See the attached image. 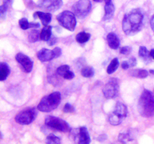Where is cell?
I'll list each match as a JSON object with an SVG mask.
<instances>
[{"label":"cell","mask_w":154,"mask_h":144,"mask_svg":"<svg viewBox=\"0 0 154 144\" xmlns=\"http://www.w3.org/2000/svg\"><path fill=\"white\" fill-rule=\"evenodd\" d=\"M150 26H151L152 30H153L154 32V14L152 16L151 19H150Z\"/></svg>","instance_id":"38"},{"label":"cell","mask_w":154,"mask_h":144,"mask_svg":"<svg viewBox=\"0 0 154 144\" xmlns=\"http://www.w3.org/2000/svg\"><path fill=\"white\" fill-rule=\"evenodd\" d=\"M107 41L109 47L112 50H117L120 46V40L117 34L114 32H110L107 35Z\"/></svg>","instance_id":"16"},{"label":"cell","mask_w":154,"mask_h":144,"mask_svg":"<svg viewBox=\"0 0 154 144\" xmlns=\"http://www.w3.org/2000/svg\"><path fill=\"white\" fill-rule=\"evenodd\" d=\"M12 0H3L2 4L0 7V15H1L2 18H4L6 14V11H7L8 8L9 6L11 4Z\"/></svg>","instance_id":"22"},{"label":"cell","mask_w":154,"mask_h":144,"mask_svg":"<svg viewBox=\"0 0 154 144\" xmlns=\"http://www.w3.org/2000/svg\"><path fill=\"white\" fill-rule=\"evenodd\" d=\"M129 74L133 77L140 78V79H144L148 76V71L144 69H135L129 71Z\"/></svg>","instance_id":"18"},{"label":"cell","mask_w":154,"mask_h":144,"mask_svg":"<svg viewBox=\"0 0 154 144\" xmlns=\"http://www.w3.org/2000/svg\"><path fill=\"white\" fill-rule=\"evenodd\" d=\"M138 112L145 118L154 116V95L149 90L144 89L141 93L138 100Z\"/></svg>","instance_id":"2"},{"label":"cell","mask_w":154,"mask_h":144,"mask_svg":"<svg viewBox=\"0 0 154 144\" xmlns=\"http://www.w3.org/2000/svg\"><path fill=\"white\" fill-rule=\"evenodd\" d=\"M45 123L48 128L59 130V131L66 133V132H69L72 130L69 124L66 121L55 116H47L46 118H45Z\"/></svg>","instance_id":"6"},{"label":"cell","mask_w":154,"mask_h":144,"mask_svg":"<svg viewBox=\"0 0 154 144\" xmlns=\"http://www.w3.org/2000/svg\"><path fill=\"white\" fill-rule=\"evenodd\" d=\"M63 111L65 112H70V113H72V112H75V109H74L73 106H72L69 103H67L65 104L64 108H63Z\"/></svg>","instance_id":"31"},{"label":"cell","mask_w":154,"mask_h":144,"mask_svg":"<svg viewBox=\"0 0 154 144\" xmlns=\"http://www.w3.org/2000/svg\"><path fill=\"white\" fill-rule=\"evenodd\" d=\"M10 74V68L8 65L5 62L0 64V80L4 81Z\"/></svg>","instance_id":"19"},{"label":"cell","mask_w":154,"mask_h":144,"mask_svg":"<svg viewBox=\"0 0 154 144\" xmlns=\"http://www.w3.org/2000/svg\"><path fill=\"white\" fill-rule=\"evenodd\" d=\"M150 57L154 59V49H152L150 51Z\"/></svg>","instance_id":"39"},{"label":"cell","mask_w":154,"mask_h":144,"mask_svg":"<svg viewBox=\"0 0 154 144\" xmlns=\"http://www.w3.org/2000/svg\"><path fill=\"white\" fill-rule=\"evenodd\" d=\"M138 54H139V56L141 57L144 61H148L150 58V52L147 50V49L145 46H141V47L139 48Z\"/></svg>","instance_id":"24"},{"label":"cell","mask_w":154,"mask_h":144,"mask_svg":"<svg viewBox=\"0 0 154 144\" xmlns=\"http://www.w3.org/2000/svg\"><path fill=\"white\" fill-rule=\"evenodd\" d=\"M74 77H75V74H74L72 71H71V70L67 71V73L63 76V78L66 80H72L73 79Z\"/></svg>","instance_id":"32"},{"label":"cell","mask_w":154,"mask_h":144,"mask_svg":"<svg viewBox=\"0 0 154 144\" xmlns=\"http://www.w3.org/2000/svg\"><path fill=\"white\" fill-rule=\"evenodd\" d=\"M37 116L35 108H27L20 112L15 116V121L20 124H29L32 122Z\"/></svg>","instance_id":"8"},{"label":"cell","mask_w":154,"mask_h":144,"mask_svg":"<svg viewBox=\"0 0 154 144\" xmlns=\"http://www.w3.org/2000/svg\"><path fill=\"white\" fill-rule=\"evenodd\" d=\"M121 67H122V68L123 69V70H126V69L129 68L130 67V66H129V63H128V62L125 61V62H123V63H122Z\"/></svg>","instance_id":"36"},{"label":"cell","mask_w":154,"mask_h":144,"mask_svg":"<svg viewBox=\"0 0 154 144\" xmlns=\"http://www.w3.org/2000/svg\"><path fill=\"white\" fill-rule=\"evenodd\" d=\"M19 25H20V28L23 30L29 28V22H28L27 19L25 17L21 18V19L20 20Z\"/></svg>","instance_id":"29"},{"label":"cell","mask_w":154,"mask_h":144,"mask_svg":"<svg viewBox=\"0 0 154 144\" xmlns=\"http://www.w3.org/2000/svg\"><path fill=\"white\" fill-rule=\"evenodd\" d=\"M57 38L53 36V37H51V38L48 40V44L49 45V46H53V45H54L56 43H57Z\"/></svg>","instance_id":"35"},{"label":"cell","mask_w":154,"mask_h":144,"mask_svg":"<svg viewBox=\"0 0 154 144\" xmlns=\"http://www.w3.org/2000/svg\"><path fill=\"white\" fill-rule=\"evenodd\" d=\"M127 106L122 102H117L115 109L111 112L108 118V122L112 125H118L123 122V120L127 116Z\"/></svg>","instance_id":"4"},{"label":"cell","mask_w":154,"mask_h":144,"mask_svg":"<svg viewBox=\"0 0 154 144\" xmlns=\"http://www.w3.org/2000/svg\"><path fill=\"white\" fill-rule=\"evenodd\" d=\"M37 57L41 62H49L52 60L54 58V54L53 50L48 49H44L40 50L38 52H37Z\"/></svg>","instance_id":"14"},{"label":"cell","mask_w":154,"mask_h":144,"mask_svg":"<svg viewBox=\"0 0 154 144\" xmlns=\"http://www.w3.org/2000/svg\"><path fill=\"white\" fill-rule=\"evenodd\" d=\"M150 73L152 74H154V70H150Z\"/></svg>","instance_id":"40"},{"label":"cell","mask_w":154,"mask_h":144,"mask_svg":"<svg viewBox=\"0 0 154 144\" xmlns=\"http://www.w3.org/2000/svg\"><path fill=\"white\" fill-rule=\"evenodd\" d=\"M53 52L54 54V58H58L62 54V50L60 47H55L53 50Z\"/></svg>","instance_id":"33"},{"label":"cell","mask_w":154,"mask_h":144,"mask_svg":"<svg viewBox=\"0 0 154 144\" xmlns=\"http://www.w3.org/2000/svg\"><path fill=\"white\" fill-rule=\"evenodd\" d=\"M73 136L78 144H90V136L87 128L83 126L77 129L76 132H73Z\"/></svg>","instance_id":"11"},{"label":"cell","mask_w":154,"mask_h":144,"mask_svg":"<svg viewBox=\"0 0 154 144\" xmlns=\"http://www.w3.org/2000/svg\"><path fill=\"white\" fill-rule=\"evenodd\" d=\"M33 17L35 19H37L39 18L41 20L42 22V25L44 26H48V24L50 23V22L51 21V17H52V15L50 13H46V12H42V11H36L33 14Z\"/></svg>","instance_id":"15"},{"label":"cell","mask_w":154,"mask_h":144,"mask_svg":"<svg viewBox=\"0 0 154 144\" xmlns=\"http://www.w3.org/2000/svg\"><path fill=\"white\" fill-rule=\"evenodd\" d=\"M45 142L46 144H61V140L54 134H50L47 136Z\"/></svg>","instance_id":"26"},{"label":"cell","mask_w":154,"mask_h":144,"mask_svg":"<svg viewBox=\"0 0 154 144\" xmlns=\"http://www.w3.org/2000/svg\"><path fill=\"white\" fill-rule=\"evenodd\" d=\"M69 70V66L67 64H63V65L60 66V67L57 68V70H56V73L57 74V75L60 76H63L67 73V71Z\"/></svg>","instance_id":"27"},{"label":"cell","mask_w":154,"mask_h":144,"mask_svg":"<svg viewBox=\"0 0 154 144\" xmlns=\"http://www.w3.org/2000/svg\"><path fill=\"white\" fill-rule=\"evenodd\" d=\"M119 80L112 78L110 80L103 88V94L106 98L111 99L117 97L119 94Z\"/></svg>","instance_id":"9"},{"label":"cell","mask_w":154,"mask_h":144,"mask_svg":"<svg viewBox=\"0 0 154 144\" xmlns=\"http://www.w3.org/2000/svg\"><path fill=\"white\" fill-rule=\"evenodd\" d=\"M39 38H40V34H39L38 31L37 29L32 30L28 34V40L29 41L31 42V43H35V42H36L38 40Z\"/></svg>","instance_id":"25"},{"label":"cell","mask_w":154,"mask_h":144,"mask_svg":"<svg viewBox=\"0 0 154 144\" xmlns=\"http://www.w3.org/2000/svg\"><path fill=\"white\" fill-rule=\"evenodd\" d=\"M127 62H128V63H129V64L130 67H134V66L136 65V64H137L136 58H135V57H130Z\"/></svg>","instance_id":"34"},{"label":"cell","mask_w":154,"mask_h":144,"mask_svg":"<svg viewBox=\"0 0 154 144\" xmlns=\"http://www.w3.org/2000/svg\"><path fill=\"white\" fill-rule=\"evenodd\" d=\"M91 5L90 0H79L72 6L74 14L80 19H84L90 14Z\"/></svg>","instance_id":"7"},{"label":"cell","mask_w":154,"mask_h":144,"mask_svg":"<svg viewBox=\"0 0 154 144\" xmlns=\"http://www.w3.org/2000/svg\"><path fill=\"white\" fill-rule=\"evenodd\" d=\"M144 14L140 9H134L126 14L122 22L125 34L132 35L141 31L144 26Z\"/></svg>","instance_id":"1"},{"label":"cell","mask_w":154,"mask_h":144,"mask_svg":"<svg viewBox=\"0 0 154 144\" xmlns=\"http://www.w3.org/2000/svg\"><path fill=\"white\" fill-rule=\"evenodd\" d=\"M81 75L83 76H84V77H92L94 75V70L90 66H86V67H84L81 69Z\"/></svg>","instance_id":"23"},{"label":"cell","mask_w":154,"mask_h":144,"mask_svg":"<svg viewBox=\"0 0 154 144\" xmlns=\"http://www.w3.org/2000/svg\"><path fill=\"white\" fill-rule=\"evenodd\" d=\"M132 51V49H131L130 46H122L120 50V52L123 55H129V53Z\"/></svg>","instance_id":"30"},{"label":"cell","mask_w":154,"mask_h":144,"mask_svg":"<svg viewBox=\"0 0 154 144\" xmlns=\"http://www.w3.org/2000/svg\"><path fill=\"white\" fill-rule=\"evenodd\" d=\"M60 100H61V94L58 92H55L42 98L37 108L39 111L42 112H51L59 106Z\"/></svg>","instance_id":"3"},{"label":"cell","mask_w":154,"mask_h":144,"mask_svg":"<svg viewBox=\"0 0 154 144\" xmlns=\"http://www.w3.org/2000/svg\"><path fill=\"white\" fill-rule=\"evenodd\" d=\"M59 23L69 31H74L76 26V18L74 13L69 10H64L57 16Z\"/></svg>","instance_id":"5"},{"label":"cell","mask_w":154,"mask_h":144,"mask_svg":"<svg viewBox=\"0 0 154 144\" xmlns=\"http://www.w3.org/2000/svg\"><path fill=\"white\" fill-rule=\"evenodd\" d=\"M15 59H16V61L22 66V68H23V70H25V72L29 73V72H31V70H32V59L29 57L26 56L25 54L19 52V53L17 54L16 56H15Z\"/></svg>","instance_id":"12"},{"label":"cell","mask_w":154,"mask_h":144,"mask_svg":"<svg viewBox=\"0 0 154 144\" xmlns=\"http://www.w3.org/2000/svg\"><path fill=\"white\" fill-rule=\"evenodd\" d=\"M119 66V61L117 58H114L111 60V62H110V64H108V68H107V73L108 74H111L114 73L117 68H118Z\"/></svg>","instance_id":"20"},{"label":"cell","mask_w":154,"mask_h":144,"mask_svg":"<svg viewBox=\"0 0 154 144\" xmlns=\"http://www.w3.org/2000/svg\"><path fill=\"white\" fill-rule=\"evenodd\" d=\"M114 8L112 0H105V15L103 16V20L109 21L113 18L114 14Z\"/></svg>","instance_id":"13"},{"label":"cell","mask_w":154,"mask_h":144,"mask_svg":"<svg viewBox=\"0 0 154 144\" xmlns=\"http://www.w3.org/2000/svg\"><path fill=\"white\" fill-rule=\"evenodd\" d=\"M94 2H102V0H93Z\"/></svg>","instance_id":"41"},{"label":"cell","mask_w":154,"mask_h":144,"mask_svg":"<svg viewBox=\"0 0 154 144\" xmlns=\"http://www.w3.org/2000/svg\"><path fill=\"white\" fill-rule=\"evenodd\" d=\"M76 40L80 44H84L86 42L88 41L90 38V34L89 33L84 32H81L77 34L76 35Z\"/></svg>","instance_id":"21"},{"label":"cell","mask_w":154,"mask_h":144,"mask_svg":"<svg viewBox=\"0 0 154 144\" xmlns=\"http://www.w3.org/2000/svg\"><path fill=\"white\" fill-rule=\"evenodd\" d=\"M118 139L119 141L122 142L123 144L129 142V141H132V140H133L132 138V136H131L129 134H120L119 135Z\"/></svg>","instance_id":"28"},{"label":"cell","mask_w":154,"mask_h":144,"mask_svg":"<svg viewBox=\"0 0 154 144\" xmlns=\"http://www.w3.org/2000/svg\"><path fill=\"white\" fill-rule=\"evenodd\" d=\"M63 5V0H39L38 6L47 11H56Z\"/></svg>","instance_id":"10"},{"label":"cell","mask_w":154,"mask_h":144,"mask_svg":"<svg viewBox=\"0 0 154 144\" xmlns=\"http://www.w3.org/2000/svg\"><path fill=\"white\" fill-rule=\"evenodd\" d=\"M52 26H46L42 28V32L40 33V39L44 41H48L51 38L52 34Z\"/></svg>","instance_id":"17"},{"label":"cell","mask_w":154,"mask_h":144,"mask_svg":"<svg viewBox=\"0 0 154 144\" xmlns=\"http://www.w3.org/2000/svg\"><path fill=\"white\" fill-rule=\"evenodd\" d=\"M40 26V24L38 22H29V28H38Z\"/></svg>","instance_id":"37"}]
</instances>
